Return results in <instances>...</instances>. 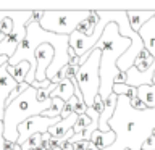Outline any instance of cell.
I'll return each mask as SVG.
<instances>
[{
    "label": "cell",
    "mask_w": 155,
    "mask_h": 150,
    "mask_svg": "<svg viewBox=\"0 0 155 150\" xmlns=\"http://www.w3.org/2000/svg\"><path fill=\"white\" fill-rule=\"evenodd\" d=\"M108 128L115 134V142L104 150H140L155 129V108L137 111L129 105L128 97L118 95Z\"/></svg>",
    "instance_id": "obj_1"
},
{
    "label": "cell",
    "mask_w": 155,
    "mask_h": 150,
    "mask_svg": "<svg viewBox=\"0 0 155 150\" xmlns=\"http://www.w3.org/2000/svg\"><path fill=\"white\" fill-rule=\"evenodd\" d=\"M94 47L100 50L99 97L105 102L111 95V89H113L116 76L121 73L118 68H116V61H118V58L131 47V41L120 36L118 26H116L115 23H108Z\"/></svg>",
    "instance_id": "obj_2"
},
{
    "label": "cell",
    "mask_w": 155,
    "mask_h": 150,
    "mask_svg": "<svg viewBox=\"0 0 155 150\" xmlns=\"http://www.w3.org/2000/svg\"><path fill=\"white\" fill-rule=\"evenodd\" d=\"M52 100L37 102L36 89L29 86L19 97H16L12 103L5 106L3 111V139L7 144H15L18 140V126L26 121L28 118L39 116L42 111H45L50 106Z\"/></svg>",
    "instance_id": "obj_3"
},
{
    "label": "cell",
    "mask_w": 155,
    "mask_h": 150,
    "mask_svg": "<svg viewBox=\"0 0 155 150\" xmlns=\"http://www.w3.org/2000/svg\"><path fill=\"white\" fill-rule=\"evenodd\" d=\"M99 65H100V50L91 48L87 53L79 57V68H78V87L82 95V102L87 108L94 105L95 97L99 95Z\"/></svg>",
    "instance_id": "obj_4"
},
{
    "label": "cell",
    "mask_w": 155,
    "mask_h": 150,
    "mask_svg": "<svg viewBox=\"0 0 155 150\" xmlns=\"http://www.w3.org/2000/svg\"><path fill=\"white\" fill-rule=\"evenodd\" d=\"M89 16V10H76V11H44L42 19L39 21L44 31L70 36L76 31L78 24Z\"/></svg>",
    "instance_id": "obj_5"
},
{
    "label": "cell",
    "mask_w": 155,
    "mask_h": 150,
    "mask_svg": "<svg viewBox=\"0 0 155 150\" xmlns=\"http://www.w3.org/2000/svg\"><path fill=\"white\" fill-rule=\"evenodd\" d=\"M58 121H60V118H44V116H41V115L28 118L26 121H23V123L18 126V140H16V144L21 147L31 135L45 134L48 131V128H52L55 123H58Z\"/></svg>",
    "instance_id": "obj_6"
},
{
    "label": "cell",
    "mask_w": 155,
    "mask_h": 150,
    "mask_svg": "<svg viewBox=\"0 0 155 150\" xmlns=\"http://www.w3.org/2000/svg\"><path fill=\"white\" fill-rule=\"evenodd\" d=\"M34 58H36V74H34V81L44 82L47 81V68L50 66L53 60V48L48 44H41L36 52H34Z\"/></svg>",
    "instance_id": "obj_7"
},
{
    "label": "cell",
    "mask_w": 155,
    "mask_h": 150,
    "mask_svg": "<svg viewBox=\"0 0 155 150\" xmlns=\"http://www.w3.org/2000/svg\"><path fill=\"white\" fill-rule=\"evenodd\" d=\"M116 102H118V97H116L115 94H111L108 99L104 102V110H102V113L99 115V128H97L100 132H108V131H110L108 121H110V118L115 113Z\"/></svg>",
    "instance_id": "obj_8"
},
{
    "label": "cell",
    "mask_w": 155,
    "mask_h": 150,
    "mask_svg": "<svg viewBox=\"0 0 155 150\" xmlns=\"http://www.w3.org/2000/svg\"><path fill=\"white\" fill-rule=\"evenodd\" d=\"M76 119H78V115H70L68 118H65V119H60L58 123H55L52 126V128H48V131H47V134L50 135V139H53V140H58L60 137H63L68 131L70 129H73V126H74V123H76Z\"/></svg>",
    "instance_id": "obj_9"
},
{
    "label": "cell",
    "mask_w": 155,
    "mask_h": 150,
    "mask_svg": "<svg viewBox=\"0 0 155 150\" xmlns=\"http://www.w3.org/2000/svg\"><path fill=\"white\" fill-rule=\"evenodd\" d=\"M155 11H126L128 16V23L134 32H137L150 18H153Z\"/></svg>",
    "instance_id": "obj_10"
},
{
    "label": "cell",
    "mask_w": 155,
    "mask_h": 150,
    "mask_svg": "<svg viewBox=\"0 0 155 150\" xmlns=\"http://www.w3.org/2000/svg\"><path fill=\"white\" fill-rule=\"evenodd\" d=\"M89 142L94 145L97 150H104L115 142V134L111 132V131H108V132H100V131L97 129L91 134Z\"/></svg>",
    "instance_id": "obj_11"
},
{
    "label": "cell",
    "mask_w": 155,
    "mask_h": 150,
    "mask_svg": "<svg viewBox=\"0 0 155 150\" xmlns=\"http://www.w3.org/2000/svg\"><path fill=\"white\" fill-rule=\"evenodd\" d=\"M57 97V99H61L63 102H68L71 97H74V89H73V84L68 79H63L61 82H58L55 86V89L50 92V99Z\"/></svg>",
    "instance_id": "obj_12"
},
{
    "label": "cell",
    "mask_w": 155,
    "mask_h": 150,
    "mask_svg": "<svg viewBox=\"0 0 155 150\" xmlns=\"http://www.w3.org/2000/svg\"><path fill=\"white\" fill-rule=\"evenodd\" d=\"M29 70H31V66H29V63H26V61H21V63H18V65H15V66L7 65V73L13 77V81L16 82V84L26 82V76H28Z\"/></svg>",
    "instance_id": "obj_13"
},
{
    "label": "cell",
    "mask_w": 155,
    "mask_h": 150,
    "mask_svg": "<svg viewBox=\"0 0 155 150\" xmlns=\"http://www.w3.org/2000/svg\"><path fill=\"white\" fill-rule=\"evenodd\" d=\"M137 99L145 105V108H155V86H139Z\"/></svg>",
    "instance_id": "obj_14"
},
{
    "label": "cell",
    "mask_w": 155,
    "mask_h": 150,
    "mask_svg": "<svg viewBox=\"0 0 155 150\" xmlns=\"http://www.w3.org/2000/svg\"><path fill=\"white\" fill-rule=\"evenodd\" d=\"M97 21H99V18H97V15H95V10H92V11H89V16H87L84 21H81L78 24L76 32H79L86 37H91L92 32H94V28L97 26Z\"/></svg>",
    "instance_id": "obj_15"
},
{
    "label": "cell",
    "mask_w": 155,
    "mask_h": 150,
    "mask_svg": "<svg viewBox=\"0 0 155 150\" xmlns=\"http://www.w3.org/2000/svg\"><path fill=\"white\" fill-rule=\"evenodd\" d=\"M50 106L42 111L41 116H44V118H60V113L63 110V105H65V102H63L61 99H57V97H53V99H50Z\"/></svg>",
    "instance_id": "obj_16"
},
{
    "label": "cell",
    "mask_w": 155,
    "mask_h": 150,
    "mask_svg": "<svg viewBox=\"0 0 155 150\" xmlns=\"http://www.w3.org/2000/svg\"><path fill=\"white\" fill-rule=\"evenodd\" d=\"M111 94H115L116 97L118 95L128 97V99L131 100V99H136V97H137V89H136V87H131L128 84H113Z\"/></svg>",
    "instance_id": "obj_17"
},
{
    "label": "cell",
    "mask_w": 155,
    "mask_h": 150,
    "mask_svg": "<svg viewBox=\"0 0 155 150\" xmlns=\"http://www.w3.org/2000/svg\"><path fill=\"white\" fill-rule=\"evenodd\" d=\"M91 123H92V121H91V118L86 113L79 115V116H78V119H76V123H74V126H73V132H74V134H82V132H84V129Z\"/></svg>",
    "instance_id": "obj_18"
},
{
    "label": "cell",
    "mask_w": 155,
    "mask_h": 150,
    "mask_svg": "<svg viewBox=\"0 0 155 150\" xmlns=\"http://www.w3.org/2000/svg\"><path fill=\"white\" fill-rule=\"evenodd\" d=\"M76 103H78V99H76V97H71V99L68 100V102H65V105H63V110H61V113H60V119H65V118H68L70 115H73Z\"/></svg>",
    "instance_id": "obj_19"
},
{
    "label": "cell",
    "mask_w": 155,
    "mask_h": 150,
    "mask_svg": "<svg viewBox=\"0 0 155 150\" xmlns=\"http://www.w3.org/2000/svg\"><path fill=\"white\" fill-rule=\"evenodd\" d=\"M28 87H29V84H26V82H21V84H18V86L15 87V89H13L12 92H10V95H8V99H7V103H5V106H7L8 103H12V102H13L15 99H16V97L21 95L23 92L28 89Z\"/></svg>",
    "instance_id": "obj_20"
},
{
    "label": "cell",
    "mask_w": 155,
    "mask_h": 150,
    "mask_svg": "<svg viewBox=\"0 0 155 150\" xmlns=\"http://www.w3.org/2000/svg\"><path fill=\"white\" fill-rule=\"evenodd\" d=\"M140 150H155V135H150V137L144 142Z\"/></svg>",
    "instance_id": "obj_21"
},
{
    "label": "cell",
    "mask_w": 155,
    "mask_h": 150,
    "mask_svg": "<svg viewBox=\"0 0 155 150\" xmlns=\"http://www.w3.org/2000/svg\"><path fill=\"white\" fill-rule=\"evenodd\" d=\"M92 108H94V110H95L99 115L102 113V110H104V100H102L99 95L95 97V100H94V105H92Z\"/></svg>",
    "instance_id": "obj_22"
},
{
    "label": "cell",
    "mask_w": 155,
    "mask_h": 150,
    "mask_svg": "<svg viewBox=\"0 0 155 150\" xmlns=\"http://www.w3.org/2000/svg\"><path fill=\"white\" fill-rule=\"evenodd\" d=\"M42 15H44V11H39V10L32 11V13H31V19H29L28 23H36V24H39V21L42 19Z\"/></svg>",
    "instance_id": "obj_23"
},
{
    "label": "cell",
    "mask_w": 155,
    "mask_h": 150,
    "mask_svg": "<svg viewBox=\"0 0 155 150\" xmlns=\"http://www.w3.org/2000/svg\"><path fill=\"white\" fill-rule=\"evenodd\" d=\"M86 110H87V106H86L84 103H82V102H78L76 106H74V111H73V113L79 116V115H84V113H86Z\"/></svg>",
    "instance_id": "obj_24"
},
{
    "label": "cell",
    "mask_w": 155,
    "mask_h": 150,
    "mask_svg": "<svg viewBox=\"0 0 155 150\" xmlns=\"http://www.w3.org/2000/svg\"><path fill=\"white\" fill-rule=\"evenodd\" d=\"M7 142H5V139H3V123L0 121V150H5L7 148Z\"/></svg>",
    "instance_id": "obj_25"
},
{
    "label": "cell",
    "mask_w": 155,
    "mask_h": 150,
    "mask_svg": "<svg viewBox=\"0 0 155 150\" xmlns=\"http://www.w3.org/2000/svg\"><path fill=\"white\" fill-rule=\"evenodd\" d=\"M87 145H89V142H87V140H79V142L74 144V150H86Z\"/></svg>",
    "instance_id": "obj_26"
},
{
    "label": "cell",
    "mask_w": 155,
    "mask_h": 150,
    "mask_svg": "<svg viewBox=\"0 0 155 150\" xmlns=\"http://www.w3.org/2000/svg\"><path fill=\"white\" fill-rule=\"evenodd\" d=\"M115 84H126V73L121 71L118 76H116V79H115Z\"/></svg>",
    "instance_id": "obj_27"
},
{
    "label": "cell",
    "mask_w": 155,
    "mask_h": 150,
    "mask_svg": "<svg viewBox=\"0 0 155 150\" xmlns=\"http://www.w3.org/2000/svg\"><path fill=\"white\" fill-rule=\"evenodd\" d=\"M61 150H74V145H73L71 142H65L61 145Z\"/></svg>",
    "instance_id": "obj_28"
},
{
    "label": "cell",
    "mask_w": 155,
    "mask_h": 150,
    "mask_svg": "<svg viewBox=\"0 0 155 150\" xmlns=\"http://www.w3.org/2000/svg\"><path fill=\"white\" fill-rule=\"evenodd\" d=\"M8 63V57H3V55H0V68H2L3 65H7Z\"/></svg>",
    "instance_id": "obj_29"
},
{
    "label": "cell",
    "mask_w": 155,
    "mask_h": 150,
    "mask_svg": "<svg viewBox=\"0 0 155 150\" xmlns=\"http://www.w3.org/2000/svg\"><path fill=\"white\" fill-rule=\"evenodd\" d=\"M86 150H97V148H95L94 145H92V144L89 142V145H87V148H86Z\"/></svg>",
    "instance_id": "obj_30"
},
{
    "label": "cell",
    "mask_w": 155,
    "mask_h": 150,
    "mask_svg": "<svg viewBox=\"0 0 155 150\" xmlns=\"http://www.w3.org/2000/svg\"><path fill=\"white\" fill-rule=\"evenodd\" d=\"M3 39H5V34H2V32H0V42H2Z\"/></svg>",
    "instance_id": "obj_31"
}]
</instances>
